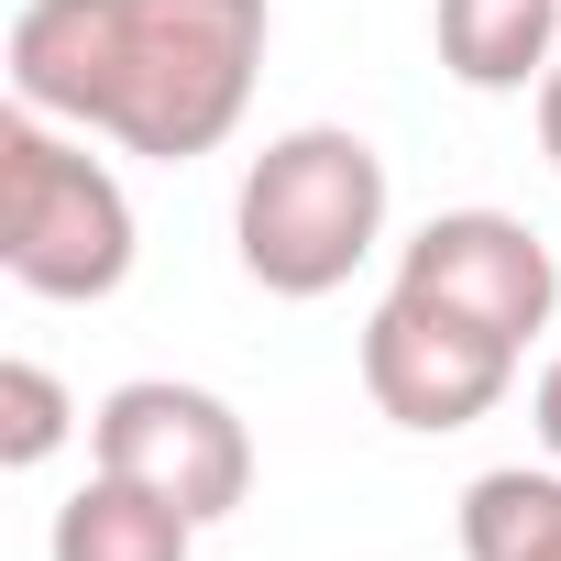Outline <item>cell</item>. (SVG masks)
<instances>
[{
    "instance_id": "obj_2",
    "label": "cell",
    "mask_w": 561,
    "mask_h": 561,
    "mask_svg": "<svg viewBox=\"0 0 561 561\" xmlns=\"http://www.w3.org/2000/svg\"><path fill=\"white\" fill-rule=\"evenodd\" d=\"M386 242V154L353 122H298L242 165L231 253L264 298H331Z\"/></svg>"
},
{
    "instance_id": "obj_1",
    "label": "cell",
    "mask_w": 561,
    "mask_h": 561,
    "mask_svg": "<svg viewBox=\"0 0 561 561\" xmlns=\"http://www.w3.org/2000/svg\"><path fill=\"white\" fill-rule=\"evenodd\" d=\"M264 0H23L12 12V100L100 133L144 165H198L242 133L264 78Z\"/></svg>"
},
{
    "instance_id": "obj_4",
    "label": "cell",
    "mask_w": 561,
    "mask_h": 561,
    "mask_svg": "<svg viewBox=\"0 0 561 561\" xmlns=\"http://www.w3.org/2000/svg\"><path fill=\"white\" fill-rule=\"evenodd\" d=\"M89 462L122 473V484H144V495H165L198 528H220L253 495V430H242V408L209 397V386H176V375L111 386L89 408Z\"/></svg>"
},
{
    "instance_id": "obj_3",
    "label": "cell",
    "mask_w": 561,
    "mask_h": 561,
    "mask_svg": "<svg viewBox=\"0 0 561 561\" xmlns=\"http://www.w3.org/2000/svg\"><path fill=\"white\" fill-rule=\"evenodd\" d=\"M133 253H144L133 198L89 154V133L12 100L0 111V264H12V287L56 309H100L133 275Z\"/></svg>"
},
{
    "instance_id": "obj_8",
    "label": "cell",
    "mask_w": 561,
    "mask_h": 561,
    "mask_svg": "<svg viewBox=\"0 0 561 561\" xmlns=\"http://www.w3.org/2000/svg\"><path fill=\"white\" fill-rule=\"evenodd\" d=\"M45 550L56 561H198V517H176L165 495H144V484H122V473L89 462V484L56 506Z\"/></svg>"
},
{
    "instance_id": "obj_12",
    "label": "cell",
    "mask_w": 561,
    "mask_h": 561,
    "mask_svg": "<svg viewBox=\"0 0 561 561\" xmlns=\"http://www.w3.org/2000/svg\"><path fill=\"white\" fill-rule=\"evenodd\" d=\"M528 100H539V154H550V165H561V56H550V78H539V89H528Z\"/></svg>"
},
{
    "instance_id": "obj_7",
    "label": "cell",
    "mask_w": 561,
    "mask_h": 561,
    "mask_svg": "<svg viewBox=\"0 0 561 561\" xmlns=\"http://www.w3.org/2000/svg\"><path fill=\"white\" fill-rule=\"evenodd\" d=\"M561 56V0H440V67L484 100L539 89Z\"/></svg>"
},
{
    "instance_id": "obj_11",
    "label": "cell",
    "mask_w": 561,
    "mask_h": 561,
    "mask_svg": "<svg viewBox=\"0 0 561 561\" xmlns=\"http://www.w3.org/2000/svg\"><path fill=\"white\" fill-rule=\"evenodd\" d=\"M528 419H539V451L561 462V353L539 364V397H528Z\"/></svg>"
},
{
    "instance_id": "obj_9",
    "label": "cell",
    "mask_w": 561,
    "mask_h": 561,
    "mask_svg": "<svg viewBox=\"0 0 561 561\" xmlns=\"http://www.w3.org/2000/svg\"><path fill=\"white\" fill-rule=\"evenodd\" d=\"M462 561H561V462H495L462 484Z\"/></svg>"
},
{
    "instance_id": "obj_10",
    "label": "cell",
    "mask_w": 561,
    "mask_h": 561,
    "mask_svg": "<svg viewBox=\"0 0 561 561\" xmlns=\"http://www.w3.org/2000/svg\"><path fill=\"white\" fill-rule=\"evenodd\" d=\"M67 430H78V397H67L34 353H12V364H0V462L34 473V462L67 451Z\"/></svg>"
},
{
    "instance_id": "obj_6",
    "label": "cell",
    "mask_w": 561,
    "mask_h": 561,
    "mask_svg": "<svg viewBox=\"0 0 561 561\" xmlns=\"http://www.w3.org/2000/svg\"><path fill=\"white\" fill-rule=\"evenodd\" d=\"M397 287H419V298H440L473 331L528 353L550 331V309H561V264L517 209H440V220H419L397 242Z\"/></svg>"
},
{
    "instance_id": "obj_5",
    "label": "cell",
    "mask_w": 561,
    "mask_h": 561,
    "mask_svg": "<svg viewBox=\"0 0 561 561\" xmlns=\"http://www.w3.org/2000/svg\"><path fill=\"white\" fill-rule=\"evenodd\" d=\"M517 386V342L473 331L462 309L419 298V287H386L375 320H364V397L419 430V440H451L473 419H495V397Z\"/></svg>"
}]
</instances>
